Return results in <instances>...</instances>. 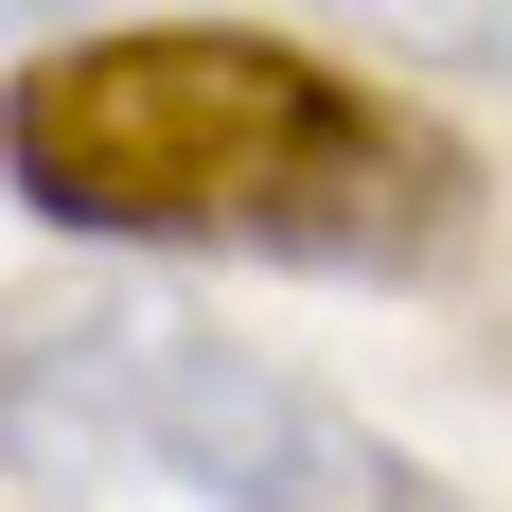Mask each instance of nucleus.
<instances>
[{"label": "nucleus", "instance_id": "nucleus-4", "mask_svg": "<svg viewBox=\"0 0 512 512\" xmlns=\"http://www.w3.org/2000/svg\"><path fill=\"white\" fill-rule=\"evenodd\" d=\"M53 18H89V0H0V36H53Z\"/></svg>", "mask_w": 512, "mask_h": 512}, {"label": "nucleus", "instance_id": "nucleus-2", "mask_svg": "<svg viewBox=\"0 0 512 512\" xmlns=\"http://www.w3.org/2000/svg\"><path fill=\"white\" fill-rule=\"evenodd\" d=\"M0 477H36V495L177 477L195 512H477L389 424H354L336 389H301L248 336H212L159 283H36V301H0Z\"/></svg>", "mask_w": 512, "mask_h": 512}, {"label": "nucleus", "instance_id": "nucleus-3", "mask_svg": "<svg viewBox=\"0 0 512 512\" xmlns=\"http://www.w3.org/2000/svg\"><path fill=\"white\" fill-rule=\"evenodd\" d=\"M354 36H389V53H460V71H495L512 53V0H336Z\"/></svg>", "mask_w": 512, "mask_h": 512}, {"label": "nucleus", "instance_id": "nucleus-1", "mask_svg": "<svg viewBox=\"0 0 512 512\" xmlns=\"http://www.w3.org/2000/svg\"><path fill=\"white\" fill-rule=\"evenodd\" d=\"M0 177L89 248H248V265H371V283L477 230V159L407 89L301 36H230V18L18 53Z\"/></svg>", "mask_w": 512, "mask_h": 512}]
</instances>
